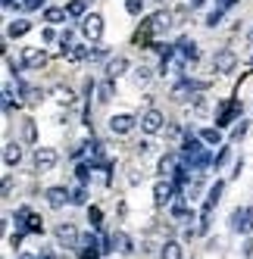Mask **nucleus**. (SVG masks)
<instances>
[{"mask_svg": "<svg viewBox=\"0 0 253 259\" xmlns=\"http://www.w3.org/2000/svg\"><path fill=\"white\" fill-rule=\"evenodd\" d=\"M138 153H141V156H144V153H150V144H147V141H141V144H138Z\"/></svg>", "mask_w": 253, "mask_h": 259, "instance_id": "44", "label": "nucleus"}, {"mask_svg": "<svg viewBox=\"0 0 253 259\" xmlns=\"http://www.w3.org/2000/svg\"><path fill=\"white\" fill-rule=\"evenodd\" d=\"M97 253H100V250H97V240L88 234L81 244H78V259H97Z\"/></svg>", "mask_w": 253, "mask_h": 259, "instance_id": "15", "label": "nucleus"}, {"mask_svg": "<svg viewBox=\"0 0 253 259\" xmlns=\"http://www.w3.org/2000/svg\"><path fill=\"white\" fill-rule=\"evenodd\" d=\"M100 219H103V215H100V209L94 206V209H91V225H94V228H100Z\"/></svg>", "mask_w": 253, "mask_h": 259, "instance_id": "41", "label": "nucleus"}, {"mask_svg": "<svg viewBox=\"0 0 253 259\" xmlns=\"http://www.w3.org/2000/svg\"><path fill=\"white\" fill-rule=\"evenodd\" d=\"M81 34L88 41H100V34H103V19L97 13H91V16H85L81 19Z\"/></svg>", "mask_w": 253, "mask_h": 259, "instance_id": "3", "label": "nucleus"}, {"mask_svg": "<svg viewBox=\"0 0 253 259\" xmlns=\"http://www.w3.org/2000/svg\"><path fill=\"white\" fill-rule=\"evenodd\" d=\"M53 165H57V150H53V147H38V150H34V169L50 172Z\"/></svg>", "mask_w": 253, "mask_h": 259, "instance_id": "4", "label": "nucleus"}, {"mask_svg": "<svg viewBox=\"0 0 253 259\" xmlns=\"http://www.w3.org/2000/svg\"><path fill=\"white\" fill-rule=\"evenodd\" d=\"M110 250H119V253H132V237L125 234V231H113L110 234Z\"/></svg>", "mask_w": 253, "mask_h": 259, "instance_id": "12", "label": "nucleus"}, {"mask_svg": "<svg viewBox=\"0 0 253 259\" xmlns=\"http://www.w3.org/2000/svg\"><path fill=\"white\" fill-rule=\"evenodd\" d=\"M22 66L25 69H44L47 66V53L41 47H25L22 50Z\"/></svg>", "mask_w": 253, "mask_h": 259, "instance_id": "5", "label": "nucleus"}, {"mask_svg": "<svg viewBox=\"0 0 253 259\" xmlns=\"http://www.w3.org/2000/svg\"><path fill=\"white\" fill-rule=\"evenodd\" d=\"M200 141H203V144H209V147H219L222 132H219V128H203V132H200Z\"/></svg>", "mask_w": 253, "mask_h": 259, "instance_id": "24", "label": "nucleus"}, {"mask_svg": "<svg viewBox=\"0 0 253 259\" xmlns=\"http://www.w3.org/2000/svg\"><path fill=\"white\" fill-rule=\"evenodd\" d=\"M132 128H135V116H129V113H119V116L110 119V132L113 135H129Z\"/></svg>", "mask_w": 253, "mask_h": 259, "instance_id": "10", "label": "nucleus"}, {"mask_svg": "<svg viewBox=\"0 0 253 259\" xmlns=\"http://www.w3.org/2000/svg\"><path fill=\"white\" fill-rule=\"evenodd\" d=\"M234 66H238V57H234V50H219L213 57V69L216 72H231Z\"/></svg>", "mask_w": 253, "mask_h": 259, "instance_id": "9", "label": "nucleus"}, {"mask_svg": "<svg viewBox=\"0 0 253 259\" xmlns=\"http://www.w3.org/2000/svg\"><path fill=\"white\" fill-rule=\"evenodd\" d=\"M85 10H88V0H72V4L66 7V16H72V19H85Z\"/></svg>", "mask_w": 253, "mask_h": 259, "instance_id": "22", "label": "nucleus"}, {"mask_svg": "<svg viewBox=\"0 0 253 259\" xmlns=\"http://www.w3.org/2000/svg\"><path fill=\"white\" fill-rule=\"evenodd\" d=\"M182 135H185L182 125H166V138H169V141H182Z\"/></svg>", "mask_w": 253, "mask_h": 259, "instance_id": "32", "label": "nucleus"}, {"mask_svg": "<svg viewBox=\"0 0 253 259\" xmlns=\"http://www.w3.org/2000/svg\"><path fill=\"white\" fill-rule=\"evenodd\" d=\"M44 0H22V10H38Z\"/></svg>", "mask_w": 253, "mask_h": 259, "instance_id": "39", "label": "nucleus"}, {"mask_svg": "<svg viewBox=\"0 0 253 259\" xmlns=\"http://www.w3.org/2000/svg\"><path fill=\"white\" fill-rule=\"evenodd\" d=\"M150 78H153V69L150 66H138L135 69V84H147Z\"/></svg>", "mask_w": 253, "mask_h": 259, "instance_id": "26", "label": "nucleus"}, {"mask_svg": "<svg viewBox=\"0 0 253 259\" xmlns=\"http://www.w3.org/2000/svg\"><path fill=\"white\" fill-rule=\"evenodd\" d=\"M53 97H57L60 103H66V106H69V103H75V91H72V88H63V84H60L57 91H53Z\"/></svg>", "mask_w": 253, "mask_h": 259, "instance_id": "25", "label": "nucleus"}, {"mask_svg": "<svg viewBox=\"0 0 253 259\" xmlns=\"http://www.w3.org/2000/svg\"><path fill=\"white\" fill-rule=\"evenodd\" d=\"M28 31H31V22H28V19H16V22L7 25V34H10V38H22V34H28Z\"/></svg>", "mask_w": 253, "mask_h": 259, "instance_id": "18", "label": "nucleus"}, {"mask_svg": "<svg viewBox=\"0 0 253 259\" xmlns=\"http://www.w3.org/2000/svg\"><path fill=\"white\" fill-rule=\"evenodd\" d=\"M44 41H47V44H53V41H57V34H53V28H44Z\"/></svg>", "mask_w": 253, "mask_h": 259, "instance_id": "43", "label": "nucleus"}, {"mask_svg": "<svg viewBox=\"0 0 253 259\" xmlns=\"http://www.w3.org/2000/svg\"><path fill=\"white\" fill-rule=\"evenodd\" d=\"M110 97H113V84L106 81V84H100V103H106Z\"/></svg>", "mask_w": 253, "mask_h": 259, "instance_id": "36", "label": "nucleus"}, {"mask_svg": "<svg viewBox=\"0 0 253 259\" xmlns=\"http://www.w3.org/2000/svg\"><path fill=\"white\" fill-rule=\"evenodd\" d=\"M219 4H222V7H231V4H234V0H219Z\"/></svg>", "mask_w": 253, "mask_h": 259, "instance_id": "47", "label": "nucleus"}, {"mask_svg": "<svg viewBox=\"0 0 253 259\" xmlns=\"http://www.w3.org/2000/svg\"><path fill=\"white\" fill-rule=\"evenodd\" d=\"M172 219L175 222H194V209H191V203L188 200H172Z\"/></svg>", "mask_w": 253, "mask_h": 259, "instance_id": "11", "label": "nucleus"}, {"mask_svg": "<svg viewBox=\"0 0 253 259\" xmlns=\"http://www.w3.org/2000/svg\"><path fill=\"white\" fill-rule=\"evenodd\" d=\"M125 69H129V60H125V57H116V60H110V66H106V75H110V81H113V78L122 75Z\"/></svg>", "mask_w": 253, "mask_h": 259, "instance_id": "21", "label": "nucleus"}, {"mask_svg": "<svg viewBox=\"0 0 253 259\" xmlns=\"http://www.w3.org/2000/svg\"><path fill=\"white\" fill-rule=\"evenodd\" d=\"M172 200H175V184L172 181H156L153 184V203L156 206H172Z\"/></svg>", "mask_w": 253, "mask_h": 259, "instance_id": "2", "label": "nucleus"}, {"mask_svg": "<svg viewBox=\"0 0 253 259\" xmlns=\"http://www.w3.org/2000/svg\"><path fill=\"white\" fill-rule=\"evenodd\" d=\"M231 228L234 231H253V206H247V209H234L231 212Z\"/></svg>", "mask_w": 253, "mask_h": 259, "instance_id": "6", "label": "nucleus"}, {"mask_svg": "<svg viewBox=\"0 0 253 259\" xmlns=\"http://www.w3.org/2000/svg\"><path fill=\"white\" fill-rule=\"evenodd\" d=\"M141 132H144V135L162 132V113H159V109H147V113L141 116Z\"/></svg>", "mask_w": 253, "mask_h": 259, "instance_id": "7", "label": "nucleus"}, {"mask_svg": "<svg viewBox=\"0 0 253 259\" xmlns=\"http://www.w3.org/2000/svg\"><path fill=\"white\" fill-rule=\"evenodd\" d=\"M169 25H172V16H169V13H156L153 19H150V31H153V34H162Z\"/></svg>", "mask_w": 253, "mask_h": 259, "instance_id": "17", "label": "nucleus"}, {"mask_svg": "<svg viewBox=\"0 0 253 259\" xmlns=\"http://www.w3.org/2000/svg\"><path fill=\"white\" fill-rule=\"evenodd\" d=\"M19 159H22V147L19 144H7L4 147V162L7 165H19Z\"/></svg>", "mask_w": 253, "mask_h": 259, "instance_id": "19", "label": "nucleus"}, {"mask_svg": "<svg viewBox=\"0 0 253 259\" xmlns=\"http://www.w3.org/2000/svg\"><path fill=\"white\" fill-rule=\"evenodd\" d=\"M219 22H222V10H216V13H209V16H206V25H209V28H216Z\"/></svg>", "mask_w": 253, "mask_h": 259, "instance_id": "35", "label": "nucleus"}, {"mask_svg": "<svg viewBox=\"0 0 253 259\" xmlns=\"http://www.w3.org/2000/svg\"><path fill=\"white\" fill-rule=\"evenodd\" d=\"M156 4H162V0H156Z\"/></svg>", "mask_w": 253, "mask_h": 259, "instance_id": "50", "label": "nucleus"}, {"mask_svg": "<svg viewBox=\"0 0 253 259\" xmlns=\"http://www.w3.org/2000/svg\"><path fill=\"white\" fill-rule=\"evenodd\" d=\"M234 113H241V103H238V100L225 103V106H222V113H219V119H216V128H225V125L231 122V116H234Z\"/></svg>", "mask_w": 253, "mask_h": 259, "instance_id": "14", "label": "nucleus"}, {"mask_svg": "<svg viewBox=\"0 0 253 259\" xmlns=\"http://www.w3.org/2000/svg\"><path fill=\"white\" fill-rule=\"evenodd\" d=\"M10 191H13V178L7 175V178H4V188H0V194H4V197H10Z\"/></svg>", "mask_w": 253, "mask_h": 259, "instance_id": "38", "label": "nucleus"}, {"mask_svg": "<svg viewBox=\"0 0 253 259\" xmlns=\"http://www.w3.org/2000/svg\"><path fill=\"white\" fill-rule=\"evenodd\" d=\"M22 94H25V103H31V106H34V103H38V100L44 97V94H41V91H38V88H28V84L22 88Z\"/></svg>", "mask_w": 253, "mask_h": 259, "instance_id": "28", "label": "nucleus"}, {"mask_svg": "<svg viewBox=\"0 0 253 259\" xmlns=\"http://www.w3.org/2000/svg\"><path fill=\"white\" fill-rule=\"evenodd\" d=\"M182 256H185V250H182L178 240H166L162 250H159V259H182Z\"/></svg>", "mask_w": 253, "mask_h": 259, "instance_id": "16", "label": "nucleus"}, {"mask_svg": "<svg viewBox=\"0 0 253 259\" xmlns=\"http://www.w3.org/2000/svg\"><path fill=\"white\" fill-rule=\"evenodd\" d=\"M25 141H34V122L31 119L25 122Z\"/></svg>", "mask_w": 253, "mask_h": 259, "instance_id": "40", "label": "nucleus"}, {"mask_svg": "<svg viewBox=\"0 0 253 259\" xmlns=\"http://www.w3.org/2000/svg\"><path fill=\"white\" fill-rule=\"evenodd\" d=\"M125 10H129L132 16H141L144 13V0H125Z\"/></svg>", "mask_w": 253, "mask_h": 259, "instance_id": "30", "label": "nucleus"}, {"mask_svg": "<svg viewBox=\"0 0 253 259\" xmlns=\"http://www.w3.org/2000/svg\"><path fill=\"white\" fill-rule=\"evenodd\" d=\"M156 172H159L162 178H169V175H175V172H178V156H175V153H166V156L159 159V165H156Z\"/></svg>", "mask_w": 253, "mask_h": 259, "instance_id": "13", "label": "nucleus"}, {"mask_svg": "<svg viewBox=\"0 0 253 259\" xmlns=\"http://www.w3.org/2000/svg\"><path fill=\"white\" fill-rule=\"evenodd\" d=\"M203 4H206V0H188V7H191V10H200Z\"/></svg>", "mask_w": 253, "mask_h": 259, "instance_id": "45", "label": "nucleus"}, {"mask_svg": "<svg viewBox=\"0 0 253 259\" xmlns=\"http://www.w3.org/2000/svg\"><path fill=\"white\" fill-rule=\"evenodd\" d=\"M244 253H247V256L253 253V240H247V244H244Z\"/></svg>", "mask_w": 253, "mask_h": 259, "instance_id": "46", "label": "nucleus"}, {"mask_svg": "<svg viewBox=\"0 0 253 259\" xmlns=\"http://www.w3.org/2000/svg\"><path fill=\"white\" fill-rule=\"evenodd\" d=\"M72 203H75V206H85V203H88V191L75 188V191H72Z\"/></svg>", "mask_w": 253, "mask_h": 259, "instance_id": "31", "label": "nucleus"}, {"mask_svg": "<svg viewBox=\"0 0 253 259\" xmlns=\"http://www.w3.org/2000/svg\"><path fill=\"white\" fill-rule=\"evenodd\" d=\"M13 4H16V0H4V7H13Z\"/></svg>", "mask_w": 253, "mask_h": 259, "instance_id": "48", "label": "nucleus"}, {"mask_svg": "<svg viewBox=\"0 0 253 259\" xmlns=\"http://www.w3.org/2000/svg\"><path fill=\"white\" fill-rule=\"evenodd\" d=\"M247 38H250V44H253V28H250V34H247Z\"/></svg>", "mask_w": 253, "mask_h": 259, "instance_id": "49", "label": "nucleus"}, {"mask_svg": "<svg viewBox=\"0 0 253 259\" xmlns=\"http://www.w3.org/2000/svg\"><path fill=\"white\" fill-rule=\"evenodd\" d=\"M178 53H182L185 60H197V57H200V50H197V44H194L191 38H182V41H178Z\"/></svg>", "mask_w": 253, "mask_h": 259, "instance_id": "20", "label": "nucleus"}, {"mask_svg": "<svg viewBox=\"0 0 253 259\" xmlns=\"http://www.w3.org/2000/svg\"><path fill=\"white\" fill-rule=\"evenodd\" d=\"M194 113H197V116H206V113H209V106H206L203 97H194Z\"/></svg>", "mask_w": 253, "mask_h": 259, "instance_id": "33", "label": "nucleus"}, {"mask_svg": "<svg viewBox=\"0 0 253 259\" xmlns=\"http://www.w3.org/2000/svg\"><path fill=\"white\" fill-rule=\"evenodd\" d=\"M47 206L50 209H63L66 206V203H72V194L66 191V188H47Z\"/></svg>", "mask_w": 253, "mask_h": 259, "instance_id": "8", "label": "nucleus"}, {"mask_svg": "<svg viewBox=\"0 0 253 259\" xmlns=\"http://www.w3.org/2000/svg\"><path fill=\"white\" fill-rule=\"evenodd\" d=\"M25 231H31V234H41V231H44V222H41V215H34V212H31V219L25 222Z\"/></svg>", "mask_w": 253, "mask_h": 259, "instance_id": "27", "label": "nucleus"}, {"mask_svg": "<svg viewBox=\"0 0 253 259\" xmlns=\"http://www.w3.org/2000/svg\"><path fill=\"white\" fill-rule=\"evenodd\" d=\"M66 57H69L72 63H78V60H85V57H88V47H81V44H75V47H72V50L66 53Z\"/></svg>", "mask_w": 253, "mask_h": 259, "instance_id": "29", "label": "nucleus"}, {"mask_svg": "<svg viewBox=\"0 0 253 259\" xmlns=\"http://www.w3.org/2000/svg\"><path fill=\"white\" fill-rule=\"evenodd\" d=\"M63 19H66V10H60V7H47V10H44V22L60 25Z\"/></svg>", "mask_w": 253, "mask_h": 259, "instance_id": "23", "label": "nucleus"}, {"mask_svg": "<svg viewBox=\"0 0 253 259\" xmlns=\"http://www.w3.org/2000/svg\"><path fill=\"white\" fill-rule=\"evenodd\" d=\"M244 135H247V122H241V125H234V135H231V138H234V141H241Z\"/></svg>", "mask_w": 253, "mask_h": 259, "instance_id": "37", "label": "nucleus"}, {"mask_svg": "<svg viewBox=\"0 0 253 259\" xmlns=\"http://www.w3.org/2000/svg\"><path fill=\"white\" fill-rule=\"evenodd\" d=\"M75 175H78V181L85 184L88 178H91V165H88V162H81V165H78V169H75Z\"/></svg>", "mask_w": 253, "mask_h": 259, "instance_id": "34", "label": "nucleus"}, {"mask_svg": "<svg viewBox=\"0 0 253 259\" xmlns=\"http://www.w3.org/2000/svg\"><path fill=\"white\" fill-rule=\"evenodd\" d=\"M57 240H60V247H66V250H78V228L72 225V222H60L57 225Z\"/></svg>", "mask_w": 253, "mask_h": 259, "instance_id": "1", "label": "nucleus"}, {"mask_svg": "<svg viewBox=\"0 0 253 259\" xmlns=\"http://www.w3.org/2000/svg\"><path fill=\"white\" fill-rule=\"evenodd\" d=\"M19 244H22V231H16V234L10 237V247H19Z\"/></svg>", "mask_w": 253, "mask_h": 259, "instance_id": "42", "label": "nucleus"}]
</instances>
